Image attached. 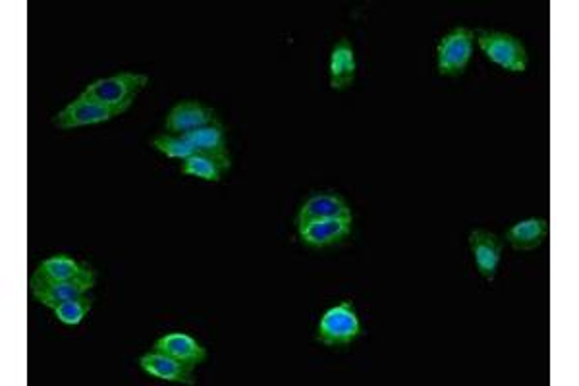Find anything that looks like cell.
<instances>
[{
  "label": "cell",
  "instance_id": "6da1fadb",
  "mask_svg": "<svg viewBox=\"0 0 579 386\" xmlns=\"http://www.w3.org/2000/svg\"><path fill=\"white\" fill-rule=\"evenodd\" d=\"M149 83V76L138 74V72H120L107 78H99L95 82L89 83L80 97L111 107L118 114L128 111L143 87Z\"/></svg>",
  "mask_w": 579,
  "mask_h": 386
},
{
  "label": "cell",
  "instance_id": "7a4b0ae2",
  "mask_svg": "<svg viewBox=\"0 0 579 386\" xmlns=\"http://www.w3.org/2000/svg\"><path fill=\"white\" fill-rule=\"evenodd\" d=\"M475 41L481 49V53L487 56L498 68L512 72V74H524L529 66V55L524 43L506 31H489V29H477Z\"/></svg>",
  "mask_w": 579,
  "mask_h": 386
},
{
  "label": "cell",
  "instance_id": "3957f363",
  "mask_svg": "<svg viewBox=\"0 0 579 386\" xmlns=\"http://www.w3.org/2000/svg\"><path fill=\"white\" fill-rule=\"evenodd\" d=\"M361 334L356 305L350 300L327 309L317 327V342L327 348H342L356 342Z\"/></svg>",
  "mask_w": 579,
  "mask_h": 386
},
{
  "label": "cell",
  "instance_id": "277c9868",
  "mask_svg": "<svg viewBox=\"0 0 579 386\" xmlns=\"http://www.w3.org/2000/svg\"><path fill=\"white\" fill-rule=\"evenodd\" d=\"M475 47V31L458 26L444 33L437 45V70L441 76L456 78L468 70Z\"/></svg>",
  "mask_w": 579,
  "mask_h": 386
},
{
  "label": "cell",
  "instance_id": "5b68a950",
  "mask_svg": "<svg viewBox=\"0 0 579 386\" xmlns=\"http://www.w3.org/2000/svg\"><path fill=\"white\" fill-rule=\"evenodd\" d=\"M97 284V273L91 271L87 275L76 276L70 280L62 282H39V284H29V292L39 302L49 309H55L56 305L64 304L68 300L82 298L89 294Z\"/></svg>",
  "mask_w": 579,
  "mask_h": 386
},
{
  "label": "cell",
  "instance_id": "8992f818",
  "mask_svg": "<svg viewBox=\"0 0 579 386\" xmlns=\"http://www.w3.org/2000/svg\"><path fill=\"white\" fill-rule=\"evenodd\" d=\"M217 120L219 118H217V112L213 107H207L201 101L188 99V101L176 103L168 111L165 120V132L172 134V136H186V134H192L199 128H205V126L217 122Z\"/></svg>",
  "mask_w": 579,
  "mask_h": 386
},
{
  "label": "cell",
  "instance_id": "52a82bcc",
  "mask_svg": "<svg viewBox=\"0 0 579 386\" xmlns=\"http://www.w3.org/2000/svg\"><path fill=\"white\" fill-rule=\"evenodd\" d=\"M116 116H120V114L111 107H105V105H99V103L78 97L72 103H68L62 111L56 112L53 116V126L66 132V130H74V128H83V126H97V124L109 122Z\"/></svg>",
  "mask_w": 579,
  "mask_h": 386
},
{
  "label": "cell",
  "instance_id": "ba28073f",
  "mask_svg": "<svg viewBox=\"0 0 579 386\" xmlns=\"http://www.w3.org/2000/svg\"><path fill=\"white\" fill-rule=\"evenodd\" d=\"M469 249L475 261L477 271L489 282L495 280L502 259L504 240H500L495 232L485 228H473L469 232Z\"/></svg>",
  "mask_w": 579,
  "mask_h": 386
},
{
  "label": "cell",
  "instance_id": "9c48e42d",
  "mask_svg": "<svg viewBox=\"0 0 579 386\" xmlns=\"http://www.w3.org/2000/svg\"><path fill=\"white\" fill-rule=\"evenodd\" d=\"M354 219H327V221L305 222L298 226L300 242L307 248H329L340 244L352 234Z\"/></svg>",
  "mask_w": 579,
  "mask_h": 386
},
{
  "label": "cell",
  "instance_id": "30bf717a",
  "mask_svg": "<svg viewBox=\"0 0 579 386\" xmlns=\"http://www.w3.org/2000/svg\"><path fill=\"white\" fill-rule=\"evenodd\" d=\"M139 367L145 375L165 381V383H180V385H195L193 369L178 359L170 358L161 352H147L139 358Z\"/></svg>",
  "mask_w": 579,
  "mask_h": 386
},
{
  "label": "cell",
  "instance_id": "8fae6325",
  "mask_svg": "<svg viewBox=\"0 0 579 386\" xmlns=\"http://www.w3.org/2000/svg\"><path fill=\"white\" fill-rule=\"evenodd\" d=\"M327 219H354L348 203L336 193H313L307 197L298 213V226L305 222Z\"/></svg>",
  "mask_w": 579,
  "mask_h": 386
},
{
  "label": "cell",
  "instance_id": "7c38bea8",
  "mask_svg": "<svg viewBox=\"0 0 579 386\" xmlns=\"http://www.w3.org/2000/svg\"><path fill=\"white\" fill-rule=\"evenodd\" d=\"M151 350L178 359L192 369L205 363V359H207V350L203 348V344H199L193 336L186 334V332H168L165 336L155 340Z\"/></svg>",
  "mask_w": 579,
  "mask_h": 386
},
{
  "label": "cell",
  "instance_id": "4fadbf2b",
  "mask_svg": "<svg viewBox=\"0 0 579 386\" xmlns=\"http://www.w3.org/2000/svg\"><path fill=\"white\" fill-rule=\"evenodd\" d=\"M93 269L82 263L66 253H58L53 257L43 259L37 269L33 271V275L29 278V284H39V282H62V280H70L76 276L87 275Z\"/></svg>",
  "mask_w": 579,
  "mask_h": 386
},
{
  "label": "cell",
  "instance_id": "5bb4252c",
  "mask_svg": "<svg viewBox=\"0 0 579 386\" xmlns=\"http://www.w3.org/2000/svg\"><path fill=\"white\" fill-rule=\"evenodd\" d=\"M356 72H358V62H356V51L348 39H340L331 51L329 60V78L334 91H344L350 89L356 82Z\"/></svg>",
  "mask_w": 579,
  "mask_h": 386
},
{
  "label": "cell",
  "instance_id": "9a60e30c",
  "mask_svg": "<svg viewBox=\"0 0 579 386\" xmlns=\"http://www.w3.org/2000/svg\"><path fill=\"white\" fill-rule=\"evenodd\" d=\"M549 230H551V224L547 219L531 217V219L512 224L506 230L504 240L516 251H533L545 244V240L549 238Z\"/></svg>",
  "mask_w": 579,
  "mask_h": 386
},
{
  "label": "cell",
  "instance_id": "2e32d148",
  "mask_svg": "<svg viewBox=\"0 0 579 386\" xmlns=\"http://www.w3.org/2000/svg\"><path fill=\"white\" fill-rule=\"evenodd\" d=\"M186 139L192 143L195 153L211 155L213 159L221 163L224 170L232 166L230 155H228V145H226V132L219 120L205 128L195 130L192 134H186Z\"/></svg>",
  "mask_w": 579,
  "mask_h": 386
},
{
  "label": "cell",
  "instance_id": "e0dca14e",
  "mask_svg": "<svg viewBox=\"0 0 579 386\" xmlns=\"http://www.w3.org/2000/svg\"><path fill=\"white\" fill-rule=\"evenodd\" d=\"M180 172L184 176H192V178H199L205 182H221L222 174L226 172L222 168L221 163L217 159H213L211 155H203V153H195L192 157L184 159Z\"/></svg>",
  "mask_w": 579,
  "mask_h": 386
},
{
  "label": "cell",
  "instance_id": "ac0fdd59",
  "mask_svg": "<svg viewBox=\"0 0 579 386\" xmlns=\"http://www.w3.org/2000/svg\"><path fill=\"white\" fill-rule=\"evenodd\" d=\"M95 304V298L91 294H85L82 298L76 300H68L64 304L56 305L53 309L56 319L66 325V327H76L80 325L83 319L87 317V313L91 311V307Z\"/></svg>",
  "mask_w": 579,
  "mask_h": 386
},
{
  "label": "cell",
  "instance_id": "d6986e66",
  "mask_svg": "<svg viewBox=\"0 0 579 386\" xmlns=\"http://www.w3.org/2000/svg\"><path fill=\"white\" fill-rule=\"evenodd\" d=\"M151 147H155L159 153L166 155L168 159H188L195 155L192 143L186 139V136H172V134H159L151 138Z\"/></svg>",
  "mask_w": 579,
  "mask_h": 386
}]
</instances>
